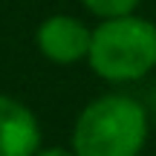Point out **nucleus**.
Returning <instances> with one entry per match:
<instances>
[{
  "instance_id": "obj_1",
  "label": "nucleus",
  "mask_w": 156,
  "mask_h": 156,
  "mask_svg": "<svg viewBox=\"0 0 156 156\" xmlns=\"http://www.w3.org/2000/svg\"><path fill=\"white\" fill-rule=\"evenodd\" d=\"M147 110L124 93L93 98L75 119L73 151L78 156H139L145 151Z\"/></svg>"
},
{
  "instance_id": "obj_2",
  "label": "nucleus",
  "mask_w": 156,
  "mask_h": 156,
  "mask_svg": "<svg viewBox=\"0 0 156 156\" xmlns=\"http://www.w3.org/2000/svg\"><path fill=\"white\" fill-rule=\"evenodd\" d=\"M87 64L110 84H133L156 69V23L142 15L107 17L93 26Z\"/></svg>"
},
{
  "instance_id": "obj_3",
  "label": "nucleus",
  "mask_w": 156,
  "mask_h": 156,
  "mask_svg": "<svg viewBox=\"0 0 156 156\" xmlns=\"http://www.w3.org/2000/svg\"><path fill=\"white\" fill-rule=\"evenodd\" d=\"M93 29L75 15H49L35 29V46L49 64L58 67H73L78 61H87Z\"/></svg>"
},
{
  "instance_id": "obj_4",
  "label": "nucleus",
  "mask_w": 156,
  "mask_h": 156,
  "mask_svg": "<svg viewBox=\"0 0 156 156\" xmlns=\"http://www.w3.org/2000/svg\"><path fill=\"white\" fill-rule=\"evenodd\" d=\"M41 151L38 116L23 101L0 93V156H35Z\"/></svg>"
},
{
  "instance_id": "obj_5",
  "label": "nucleus",
  "mask_w": 156,
  "mask_h": 156,
  "mask_svg": "<svg viewBox=\"0 0 156 156\" xmlns=\"http://www.w3.org/2000/svg\"><path fill=\"white\" fill-rule=\"evenodd\" d=\"M78 3H81L90 15H95L98 20H107V17L133 15L142 0H78Z\"/></svg>"
},
{
  "instance_id": "obj_6",
  "label": "nucleus",
  "mask_w": 156,
  "mask_h": 156,
  "mask_svg": "<svg viewBox=\"0 0 156 156\" xmlns=\"http://www.w3.org/2000/svg\"><path fill=\"white\" fill-rule=\"evenodd\" d=\"M35 156H78L73 147H41Z\"/></svg>"
}]
</instances>
